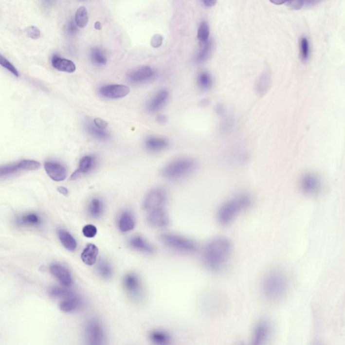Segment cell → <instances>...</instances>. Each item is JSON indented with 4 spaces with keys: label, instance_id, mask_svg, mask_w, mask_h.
<instances>
[{
    "label": "cell",
    "instance_id": "f35d334b",
    "mask_svg": "<svg viewBox=\"0 0 345 345\" xmlns=\"http://www.w3.org/2000/svg\"><path fill=\"white\" fill-rule=\"evenodd\" d=\"M76 22L73 20H70L65 25L64 31L66 36H74L78 33V28H77Z\"/></svg>",
    "mask_w": 345,
    "mask_h": 345
},
{
    "label": "cell",
    "instance_id": "f907efd6",
    "mask_svg": "<svg viewBox=\"0 0 345 345\" xmlns=\"http://www.w3.org/2000/svg\"><path fill=\"white\" fill-rule=\"evenodd\" d=\"M289 0H270L271 2H272L273 4L275 5H282L284 3H287Z\"/></svg>",
    "mask_w": 345,
    "mask_h": 345
},
{
    "label": "cell",
    "instance_id": "2e32d148",
    "mask_svg": "<svg viewBox=\"0 0 345 345\" xmlns=\"http://www.w3.org/2000/svg\"><path fill=\"white\" fill-rule=\"evenodd\" d=\"M155 74V72L149 66H144L129 73L127 79L131 83L138 85L149 81L153 78Z\"/></svg>",
    "mask_w": 345,
    "mask_h": 345
},
{
    "label": "cell",
    "instance_id": "5bb4252c",
    "mask_svg": "<svg viewBox=\"0 0 345 345\" xmlns=\"http://www.w3.org/2000/svg\"><path fill=\"white\" fill-rule=\"evenodd\" d=\"M169 98V92L167 89H163L157 91L147 103V111L152 113L160 111L165 106Z\"/></svg>",
    "mask_w": 345,
    "mask_h": 345
},
{
    "label": "cell",
    "instance_id": "f5cc1de1",
    "mask_svg": "<svg viewBox=\"0 0 345 345\" xmlns=\"http://www.w3.org/2000/svg\"><path fill=\"white\" fill-rule=\"evenodd\" d=\"M94 29L97 30H101L102 29V26H101V24L100 23V22H96V23L94 24Z\"/></svg>",
    "mask_w": 345,
    "mask_h": 345
},
{
    "label": "cell",
    "instance_id": "c3c4849f",
    "mask_svg": "<svg viewBox=\"0 0 345 345\" xmlns=\"http://www.w3.org/2000/svg\"><path fill=\"white\" fill-rule=\"evenodd\" d=\"M42 3L45 7H50L53 6L55 0H41Z\"/></svg>",
    "mask_w": 345,
    "mask_h": 345
},
{
    "label": "cell",
    "instance_id": "60d3db41",
    "mask_svg": "<svg viewBox=\"0 0 345 345\" xmlns=\"http://www.w3.org/2000/svg\"><path fill=\"white\" fill-rule=\"evenodd\" d=\"M82 234L86 237L93 238L95 237L96 235L97 234V227L93 225H91V224L85 225L82 229Z\"/></svg>",
    "mask_w": 345,
    "mask_h": 345
},
{
    "label": "cell",
    "instance_id": "d4e9b609",
    "mask_svg": "<svg viewBox=\"0 0 345 345\" xmlns=\"http://www.w3.org/2000/svg\"><path fill=\"white\" fill-rule=\"evenodd\" d=\"M52 64L53 67L59 71L68 73H73L76 71V67L74 63L69 59L62 58L57 55L54 56Z\"/></svg>",
    "mask_w": 345,
    "mask_h": 345
},
{
    "label": "cell",
    "instance_id": "7402d4cb",
    "mask_svg": "<svg viewBox=\"0 0 345 345\" xmlns=\"http://www.w3.org/2000/svg\"><path fill=\"white\" fill-rule=\"evenodd\" d=\"M168 146L169 141L166 138L150 136L145 140V148L150 152H161L167 148Z\"/></svg>",
    "mask_w": 345,
    "mask_h": 345
},
{
    "label": "cell",
    "instance_id": "4dcf8cb0",
    "mask_svg": "<svg viewBox=\"0 0 345 345\" xmlns=\"http://www.w3.org/2000/svg\"><path fill=\"white\" fill-rule=\"evenodd\" d=\"M90 57L91 62L97 66H105L107 64L106 54L101 49L94 47L91 50Z\"/></svg>",
    "mask_w": 345,
    "mask_h": 345
},
{
    "label": "cell",
    "instance_id": "4316f807",
    "mask_svg": "<svg viewBox=\"0 0 345 345\" xmlns=\"http://www.w3.org/2000/svg\"><path fill=\"white\" fill-rule=\"evenodd\" d=\"M85 130L91 136L99 141H108L110 134L106 129H101L94 125L93 122L87 121L85 123Z\"/></svg>",
    "mask_w": 345,
    "mask_h": 345
},
{
    "label": "cell",
    "instance_id": "d6a6232c",
    "mask_svg": "<svg viewBox=\"0 0 345 345\" xmlns=\"http://www.w3.org/2000/svg\"><path fill=\"white\" fill-rule=\"evenodd\" d=\"M75 22H76L77 27L81 28V29L87 27L89 22V16L87 8L85 6L80 7L77 10L76 15H75Z\"/></svg>",
    "mask_w": 345,
    "mask_h": 345
},
{
    "label": "cell",
    "instance_id": "ba28073f",
    "mask_svg": "<svg viewBox=\"0 0 345 345\" xmlns=\"http://www.w3.org/2000/svg\"><path fill=\"white\" fill-rule=\"evenodd\" d=\"M123 286L127 295L134 301L141 300L143 297V286L141 278L136 273L128 272L124 276Z\"/></svg>",
    "mask_w": 345,
    "mask_h": 345
},
{
    "label": "cell",
    "instance_id": "4fadbf2b",
    "mask_svg": "<svg viewBox=\"0 0 345 345\" xmlns=\"http://www.w3.org/2000/svg\"><path fill=\"white\" fill-rule=\"evenodd\" d=\"M130 92L128 87L122 85L103 86L99 89V94L107 99H121L126 97Z\"/></svg>",
    "mask_w": 345,
    "mask_h": 345
},
{
    "label": "cell",
    "instance_id": "ab89813d",
    "mask_svg": "<svg viewBox=\"0 0 345 345\" xmlns=\"http://www.w3.org/2000/svg\"><path fill=\"white\" fill-rule=\"evenodd\" d=\"M71 292V291L65 290L61 287H54L51 290L50 294L52 297H56V298H64L66 296L69 295Z\"/></svg>",
    "mask_w": 345,
    "mask_h": 345
},
{
    "label": "cell",
    "instance_id": "f1b7e54d",
    "mask_svg": "<svg viewBox=\"0 0 345 345\" xmlns=\"http://www.w3.org/2000/svg\"><path fill=\"white\" fill-rule=\"evenodd\" d=\"M97 274L103 279L109 280L113 277L114 271L111 263L109 261L101 259L98 262L97 268Z\"/></svg>",
    "mask_w": 345,
    "mask_h": 345
},
{
    "label": "cell",
    "instance_id": "3957f363",
    "mask_svg": "<svg viewBox=\"0 0 345 345\" xmlns=\"http://www.w3.org/2000/svg\"><path fill=\"white\" fill-rule=\"evenodd\" d=\"M253 204L252 198L242 194L235 196L224 203L217 213V220L222 226L230 225L243 212L247 211Z\"/></svg>",
    "mask_w": 345,
    "mask_h": 345
},
{
    "label": "cell",
    "instance_id": "cb8c5ba5",
    "mask_svg": "<svg viewBox=\"0 0 345 345\" xmlns=\"http://www.w3.org/2000/svg\"><path fill=\"white\" fill-rule=\"evenodd\" d=\"M105 205L102 200L99 198H93L87 206L89 216L93 219H99L104 213Z\"/></svg>",
    "mask_w": 345,
    "mask_h": 345
},
{
    "label": "cell",
    "instance_id": "d590c367",
    "mask_svg": "<svg viewBox=\"0 0 345 345\" xmlns=\"http://www.w3.org/2000/svg\"><path fill=\"white\" fill-rule=\"evenodd\" d=\"M299 51H300V57L303 62H306L309 58V45L308 40L306 37L301 38L299 43Z\"/></svg>",
    "mask_w": 345,
    "mask_h": 345
},
{
    "label": "cell",
    "instance_id": "b9f144b4",
    "mask_svg": "<svg viewBox=\"0 0 345 345\" xmlns=\"http://www.w3.org/2000/svg\"><path fill=\"white\" fill-rule=\"evenodd\" d=\"M26 34L29 38L32 39H38L41 36V31L37 27L32 26V27H28L25 30Z\"/></svg>",
    "mask_w": 345,
    "mask_h": 345
},
{
    "label": "cell",
    "instance_id": "836d02e7",
    "mask_svg": "<svg viewBox=\"0 0 345 345\" xmlns=\"http://www.w3.org/2000/svg\"><path fill=\"white\" fill-rule=\"evenodd\" d=\"M197 82L200 89L208 90L211 88L213 80L211 75L208 72L202 71L198 76Z\"/></svg>",
    "mask_w": 345,
    "mask_h": 345
},
{
    "label": "cell",
    "instance_id": "ffe728a7",
    "mask_svg": "<svg viewBox=\"0 0 345 345\" xmlns=\"http://www.w3.org/2000/svg\"><path fill=\"white\" fill-rule=\"evenodd\" d=\"M50 272L64 287L71 286L73 283L71 273L61 264H54L50 266Z\"/></svg>",
    "mask_w": 345,
    "mask_h": 345
},
{
    "label": "cell",
    "instance_id": "f6af8a7d",
    "mask_svg": "<svg viewBox=\"0 0 345 345\" xmlns=\"http://www.w3.org/2000/svg\"><path fill=\"white\" fill-rule=\"evenodd\" d=\"M94 125L97 126L99 128L106 129L108 127L109 124L106 121L102 120L101 118H95L93 120Z\"/></svg>",
    "mask_w": 345,
    "mask_h": 345
},
{
    "label": "cell",
    "instance_id": "83f0119b",
    "mask_svg": "<svg viewBox=\"0 0 345 345\" xmlns=\"http://www.w3.org/2000/svg\"><path fill=\"white\" fill-rule=\"evenodd\" d=\"M17 222L20 227H38L41 225V219L36 214L29 213L19 217Z\"/></svg>",
    "mask_w": 345,
    "mask_h": 345
},
{
    "label": "cell",
    "instance_id": "ee69618b",
    "mask_svg": "<svg viewBox=\"0 0 345 345\" xmlns=\"http://www.w3.org/2000/svg\"><path fill=\"white\" fill-rule=\"evenodd\" d=\"M163 41V36L161 35L155 34V36H152L151 41H150V45L153 48H159L162 45Z\"/></svg>",
    "mask_w": 345,
    "mask_h": 345
},
{
    "label": "cell",
    "instance_id": "681fc988",
    "mask_svg": "<svg viewBox=\"0 0 345 345\" xmlns=\"http://www.w3.org/2000/svg\"><path fill=\"white\" fill-rule=\"evenodd\" d=\"M57 191H58L59 193L64 196H67L68 193H69L68 189L64 187H59L58 188H57Z\"/></svg>",
    "mask_w": 345,
    "mask_h": 345
},
{
    "label": "cell",
    "instance_id": "1f68e13d",
    "mask_svg": "<svg viewBox=\"0 0 345 345\" xmlns=\"http://www.w3.org/2000/svg\"><path fill=\"white\" fill-rule=\"evenodd\" d=\"M203 46L202 49L198 55H196V62L197 64H201L205 62V61L207 60L208 57H210L212 53V50H213V43L211 41H206V43L202 44Z\"/></svg>",
    "mask_w": 345,
    "mask_h": 345
},
{
    "label": "cell",
    "instance_id": "44dd1931",
    "mask_svg": "<svg viewBox=\"0 0 345 345\" xmlns=\"http://www.w3.org/2000/svg\"><path fill=\"white\" fill-rule=\"evenodd\" d=\"M97 164V159L93 155H87L80 161L78 169L72 175L71 180H76L82 174H86L92 171Z\"/></svg>",
    "mask_w": 345,
    "mask_h": 345
},
{
    "label": "cell",
    "instance_id": "816d5d0a",
    "mask_svg": "<svg viewBox=\"0 0 345 345\" xmlns=\"http://www.w3.org/2000/svg\"><path fill=\"white\" fill-rule=\"evenodd\" d=\"M302 1L308 5H314L318 2V0H302Z\"/></svg>",
    "mask_w": 345,
    "mask_h": 345
},
{
    "label": "cell",
    "instance_id": "603a6c76",
    "mask_svg": "<svg viewBox=\"0 0 345 345\" xmlns=\"http://www.w3.org/2000/svg\"><path fill=\"white\" fill-rule=\"evenodd\" d=\"M148 339L154 345H167L171 344L172 337L167 331L159 329L150 331Z\"/></svg>",
    "mask_w": 345,
    "mask_h": 345
},
{
    "label": "cell",
    "instance_id": "ac0fdd59",
    "mask_svg": "<svg viewBox=\"0 0 345 345\" xmlns=\"http://www.w3.org/2000/svg\"><path fill=\"white\" fill-rule=\"evenodd\" d=\"M117 227L122 233L132 231L136 227V218L132 212L126 210L121 212L117 220Z\"/></svg>",
    "mask_w": 345,
    "mask_h": 345
},
{
    "label": "cell",
    "instance_id": "7bdbcfd3",
    "mask_svg": "<svg viewBox=\"0 0 345 345\" xmlns=\"http://www.w3.org/2000/svg\"><path fill=\"white\" fill-rule=\"evenodd\" d=\"M304 1L302 0H289L287 1V6L290 10H299L304 6Z\"/></svg>",
    "mask_w": 345,
    "mask_h": 345
},
{
    "label": "cell",
    "instance_id": "6da1fadb",
    "mask_svg": "<svg viewBox=\"0 0 345 345\" xmlns=\"http://www.w3.org/2000/svg\"><path fill=\"white\" fill-rule=\"evenodd\" d=\"M232 250V243L228 238L221 236L213 238L203 250V262L208 269L219 272L228 264Z\"/></svg>",
    "mask_w": 345,
    "mask_h": 345
},
{
    "label": "cell",
    "instance_id": "e0dca14e",
    "mask_svg": "<svg viewBox=\"0 0 345 345\" xmlns=\"http://www.w3.org/2000/svg\"><path fill=\"white\" fill-rule=\"evenodd\" d=\"M44 167L47 175L54 181H64L67 177L66 168L59 163L47 161L45 163Z\"/></svg>",
    "mask_w": 345,
    "mask_h": 345
},
{
    "label": "cell",
    "instance_id": "bcb514c9",
    "mask_svg": "<svg viewBox=\"0 0 345 345\" xmlns=\"http://www.w3.org/2000/svg\"><path fill=\"white\" fill-rule=\"evenodd\" d=\"M156 121L159 124H164L167 123V117L164 115H159L156 118Z\"/></svg>",
    "mask_w": 345,
    "mask_h": 345
},
{
    "label": "cell",
    "instance_id": "8d00e7d4",
    "mask_svg": "<svg viewBox=\"0 0 345 345\" xmlns=\"http://www.w3.org/2000/svg\"><path fill=\"white\" fill-rule=\"evenodd\" d=\"M270 76L269 73H264L257 82V91L258 93L264 94L269 87Z\"/></svg>",
    "mask_w": 345,
    "mask_h": 345
},
{
    "label": "cell",
    "instance_id": "30bf717a",
    "mask_svg": "<svg viewBox=\"0 0 345 345\" xmlns=\"http://www.w3.org/2000/svg\"><path fill=\"white\" fill-rule=\"evenodd\" d=\"M299 185L303 193L313 196L321 190V180L315 173H307L301 177Z\"/></svg>",
    "mask_w": 345,
    "mask_h": 345
},
{
    "label": "cell",
    "instance_id": "9c48e42d",
    "mask_svg": "<svg viewBox=\"0 0 345 345\" xmlns=\"http://www.w3.org/2000/svg\"><path fill=\"white\" fill-rule=\"evenodd\" d=\"M41 167L40 163L33 160H22L17 163L0 167V178L9 176L20 171H33Z\"/></svg>",
    "mask_w": 345,
    "mask_h": 345
},
{
    "label": "cell",
    "instance_id": "8992f818",
    "mask_svg": "<svg viewBox=\"0 0 345 345\" xmlns=\"http://www.w3.org/2000/svg\"><path fill=\"white\" fill-rule=\"evenodd\" d=\"M84 334L86 341L89 345H103L106 341V329L102 322L97 318L87 320L84 327Z\"/></svg>",
    "mask_w": 345,
    "mask_h": 345
},
{
    "label": "cell",
    "instance_id": "74e56055",
    "mask_svg": "<svg viewBox=\"0 0 345 345\" xmlns=\"http://www.w3.org/2000/svg\"><path fill=\"white\" fill-rule=\"evenodd\" d=\"M0 66H2V67L6 68L8 71L10 72L12 74L15 75L16 77H19V73L18 71H17V68L11 64L6 58H5L3 56L0 54Z\"/></svg>",
    "mask_w": 345,
    "mask_h": 345
},
{
    "label": "cell",
    "instance_id": "d6986e66",
    "mask_svg": "<svg viewBox=\"0 0 345 345\" xmlns=\"http://www.w3.org/2000/svg\"><path fill=\"white\" fill-rule=\"evenodd\" d=\"M128 243L129 247L135 251L146 254H152L155 253V247L141 236H133L129 239Z\"/></svg>",
    "mask_w": 345,
    "mask_h": 345
},
{
    "label": "cell",
    "instance_id": "5b68a950",
    "mask_svg": "<svg viewBox=\"0 0 345 345\" xmlns=\"http://www.w3.org/2000/svg\"><path fill=\"white\" fill-rule=\"evenodd\" d=\"M159 239L164 246L176 251L193 253L197 250V246L194 241L179 235L163 234L159 236Z\"/></svg>",
    "mask_w": 345,
    "mask_h": 345
},
{
    "label": "cell",
    "instance_id": "e575fe53",
    "mask_svg": "<svg viewBox=\"0 0 345 345\" xmlns=\"http://www.w3.org/2000/svg\"><path fill=\"white\" fill-rule=\"evenodd\" d=\"M210 36L209 26L207 22H202L198 30V39L201 44H204L208 41Z\"/></svg>",
    "mask_w": 345,
    "mask_h": 345
},
{
    "label": "cell",
    "instance_id": "484cf974",
    "mask_svg": "<svg viewBox=\"0 0 345 345\" xmlns=\"http://www.w3.org/2000/svg\"><path fill=\"white\" fill-rule=\"evenodd\" d=\"M99 249L95 245L89 243L87 245L81 254L82 262L88 266H92L97 262Z\"/></svg>",
    "mask_w": 345,
    "mask_h": 345
},
{
    "label": "cell",
    "instance_id": "7a4b0ae2",
    "mask_svg": "<svg viewBox=\"0 0 345 345\" xmlns=\"http://www.w3.org/2000/svg\"><path fill=\"white\" fill-rule=\"evenodd\" d=\"M288 287V278L285 273L281 269H274L264 276L261 283V291L266 300L276 302L285 297Z\"/></svg>",
    "mask_w": 345,
    "mask_h": 345
},
{
    "label": "cell",
    "instance_id": "8fae6325",
    "mask_svg": "<svg viewBox=\"0 0 345 345\" xmlns=\"http://www.w3.org/2000/svg\"><path fill=\"white\" fill-rule=\"evenodd\" d=\"M146 221L148 225L157 229H163L169 225L170 218L164 208L147 212Z\"/></svg>",
    "mask_w": 345,
    "mask_h": 345
},
{
    "label": "cell",
    "instance_id": "7c38bea8",
    "mask_svg": "<svg viewBox=\"0 0 345 345\" xmlns=\"http://www.w3.org/2000/svg\"><path fill=\"white\" fill-rule=\"evenodd\" d=\"M271 323L268 320H262L257 324L252 335V343L255 345L265 344L271 334Z\"/></svg>",
    "mask_w": 345,
    "mask_h": 345
},
{
    "label": "cell",
    "instance_id": "f546056e",
    "mask_svg": "<svg viewBox=\"0 0 345 345\" xmlns=\"http://www.w3.org/2000/svg\"><path fill=\"white\" fill-rule=\"evenodd\" d=\"M58 236L61 243H62L65 248L71 252L74 251L76 250L77 248L76 239L69 232L64 230V229H59Z\"/></svg>",
    "mask_w": 345,
    "mask_h": 345
},
{
    "label": "cell",
    "instance_id": "277c9868",
    "mask_svg": "<svg viewBox=\"0 0 345 345\" xmlns=\"http://www.w3.org/2000/svg\"><path fill=\"white\" fill-rule=\"evenodd\" d=\"M196 167L197 163L194 159L181 157L170 161L166 164L161 171V175L168 180L178 181L190 176Z\"/></svg>",
    "mask_w": 345,
    "mask_h": 345
},
{
    "label": "cell",
    "instance_id": "7dc6e473",
    "mask_svg": "<svg viewBox=\"0 0 345 345\" xmlns=\"http://www.w3.org/2000/svg\"><path fill=\"white\" fill-rule=\"evenodd\" d=\"M203 4L207 8H211L216 4L217 0H202Z\"/></svg>",
    "mask_w": 345,
    "mask_h": 345
},
{
    "label": "cell",
    "instance_id": "52a82bcc",
    "mask_svg": "<svg viewBox=\"0 0 345 345\" xmlns=\"http://www.w3.org/2000/svg\"><path fill=\"white\" fill-rule=\"evenodd\" d=\"M167 192L161 187H156L149 191L144 199L143 206L146 212L164 208L167 202Z\"/></svg>",
    "mask_w": 345,
    "mask_h": 345
},
{
    "label": "cell",
    "instance_id": "9a60e30c",
    "mask_svg": "<svg viewBox=\"0 0 345 345\" xmlns=\"http://www.w3.org/2000/svg\"><path fill=\"white\" fill-rule=\"evenodd\" d=\"M84 304L83 299L72 291L63 298L59 304V308L65 313H73L82 309Z\"/></svg>",
    "mask_w": 345,
    "mask_h": 345
}]
</instances>
